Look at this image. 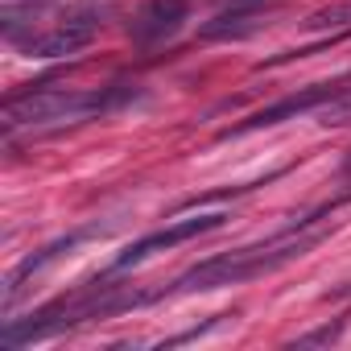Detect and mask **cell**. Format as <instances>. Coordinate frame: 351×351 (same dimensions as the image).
Masks as SVG:
<instances>
[{
  "label": "cell",
  "instance_id": "10",
  "mask_svg": "<svg viewBox=\"0 0 351 351\" xmlns=\"http://www.w3.org/2000/svg\"><path fill=\"white\" fill-rule=\"evenodd\" d=\"M339 330H343V322H335V326H322V330H310V335H302L298 343H302V347H310V343H330V339H339Z\"/></svg>",
  "mask_w": 351,
  "mask_h": 351
},
{
  "label": "cell",
  "instance_id": "7",
  "mask_svg": "<svg viewBox=\"0 0 351 351\" xmlns=\"http://www.w3.org/2000/svg\"><path fill=\"white\" fill-rule=\"evenodd\" d=\"M95 34H99L95 17H71V21L54 25L50 34H42V38H29L25 54L29 58H66V54H79L83 46H91Z\"/></svg>",
  "mask_w": 351,
  "mask_h": 351
},
{
  "label": "cell",
  "instance_id": "4",
  "mask_svg": "<svg viewBox=\"0 0 351 351\" xmlns=\"http://www.w3.org/2000/svg\"><path fill=\"white\" fill-rule=\"evenodd\" d=\"M339 91H343V79H335V83H314V87H302V91H289V95H281L277 104H269V108L252 112L248 120H240V124L223 128L219 136L228 141V136H244V132H256V128H273V124H281V120L314 116V112H318L326 99H335Z\"/></svg>",
  "mask_w": 351,
  "mask_h": 351
},
{
  "label": "cell",
  "instance_id": "2",
  "mask_svg": "<svg viewBox=\"0 0 351 351\" xmlns=\"http://www.w3.org/2000/svg\"><path fill=\"white\" fill-rule=\"evenodd\" d=\"M136 83H112V87H34L5 99V132L21 128H62L99 120L108 112H120L136 99Z\"/></svg>",
  "mask_w": 351,
  "mask_h": 351
},
{
  "label": "cell",
  "instance_id": "3",
  "mask_svg": "<svg viewBox=\"0 0 351 351\" xmlns=\"http://www.w3.org/2000/svg\"><path fill=\"white\" fill-rule=\"evenodd\" d=\"M157 293H141V289H124V285H83L75 289L71 298H58L50 306H42L38 314L29 318H13L0 330V343L5 347H21V343H42V339H54L79 322H91V318H112V314H124V310H136L145 302H153Z\"/></svg>",
  "mask_w": 351,
  "mask_h": 351
},
{
  "label": "cell",
  "instance_id": "1",
  "mask_svg": "<svg viewBox=\"0 0 351 351\" xmlns=\"http://www.w3.org/2000/svg\"><path fill=\"white\" fill-rule=\"evenodd\" d=\"M343 199L318 207L314 215H302L298 223L273 232L269 240L261 244H248V248H232V252H219V256H207L199 261L195 269H186L178 281H173L165 293H207V289H223V285H244V281H256L265 273H277L281 265L306 256L310 248H318L326 236H330V215Z\"/></svg>",
  "mask_w": 351,
  "mask_h": 351
},
{
  "label": "cell",
  "instance_id": "11",
  "mask_svg": "<svg viewBox=\"0 0 351 351\" xmlns=\"http://www.w3.org/2000/svg\"><path fill=\"white\" fill-rule=\"evenodd\" d=\"M232 5H265V0H232Z\"/></svg>",
  "mask_w": 351,
  "mask_h": 351
},
{
  "label": "cell",
  "instance_id": "9",
  "mask_svg": "<svg viewBox=\"0 0 351 351\" xmlns=\"http://www.w3.org/2000/svg\"><path fill=\"white\" fill-rule=\"evenodd\" d=\"M314 120H318L322 128H343V124H351V87H343L335 99H326V104L314 112Z\"/></svg>",
  "mask_w": 351,
  "mask_h": 351
},
{
  "label": "cell",
  "instance_id": "8",
  "mask_svg": "<svg viewBox=\"0 0 351 351\" xmlns=\"http://www.w3.org/2000/svg\"><path fill=\"white\" fill-rule=\"evenodd\" d=\"M310 34H335V38H351V0H335L326 9H314L302 21Z\"/></svg>",
  "mask_w": 351,
  "mask_h": 351
},
{
  "label": "cell",
  "instance_id": "5",
  "mask_svg": "<svg viewBox=\"0 0 351 351\" xmlns=\"http://www.w3.org/2000/svg\"><path fill=\"white\" fill-rule=\"evenodd\" d=\"M223 223H228V215H223V211H211V215H191V219H173L169 228L149 232V236H141L136 244H128V248L112 261V269H116V273H120V269H136V265H145L153 252L178 248V244H186V240H195V236H207V232H215V228H223Z\"/></svg>",
  "mask_w": 351,
  "mask_h": 351
},
{
  "label": "cell",
  "instance_id": "6",
  "mask_svg": "<svg viewBox=\"0 0 351 351\" xmlns=\"http://www.w3.org/2000/svg\"><path fill=\"white\" fill-rule=\"evenodd\" d=\"M191 21V0H145L128 21V38L136 46H161Z\"/></svg>",
  "mask_w": 351,
  "mask_h": 351
}]
</instances>
